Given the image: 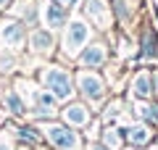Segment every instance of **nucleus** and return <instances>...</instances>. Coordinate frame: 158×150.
Listing matches in <instances>:
<instances>
[{"mask_svg":"<svg viewBox=\"0 0 158 150\" xmlns=\"http://www.w3.org/2000/svg\"><path fill=\"white\" fill-rule=\"evenodd\" d=\"M92 37V27L82 19H69L66 29H63V37H61V53L69 58H79V53L90 45Z\"/></svg>","mask_w":158,"mask_h":150,"instance_id":"1","label":"nucleus"},{"mask_svg":"<svg viewBox=\"0 0 158 150\" xmlns=\"http://www.w3.org/2000/svg\"><path fill=\"white\" fill-rule=\"evenodd\" d=\"M42 87L50 95H56V100H69L74 95V77L63 66H45L40 71Z\"/></svg>","mask_w":158,"mask_h":150,"instance_id":"2","label":"nucleus"},{"mask_svg":"<svg viewBox=\"0 0 158 150\" xmlns=\"http://www.w3.org/2000/svg\"><path fill=\"white\" fill-rule=\"evenodd\" d=\"M74 84H77V90L85 95L87 100H92V103H100V100L106 98V82H103V77L95 69H82V71L74 77Z\"/></svg>","mask_w":158,"mask_h":150,"instance_id":"3","label":"nucleus"},{"mask_svg":"<svg viewBox=\"0 0 158 150\" xmlns=\"http://www.w3.org/2000/svg\"><path fill=\"white\" fill-rule=\"evenodd\" d=\"M45 140L58 150H79L82 148V140L66 124H48L45 127Z\"/></svg>","mask_w":158,"mask_h":150,"instance_id":"4","label":"nucleus"},{"mask_svg":"<svg viewBox=\"0 0 158 150\" xmlns=\"http://www.w3.org/2000/svg\"><path fill=\"white\" fill-rule=\"evenodd\" d=\"M0 42L11 50H21L27 45V27L19 19H6L0 21Z\"/></svg>","mask_w":158,"mask_h":150,"instance_id":"5","label":"nucleus"},{"mask_svg":"<svg viewBox=\"0 0 158 150\" xmlns=\"http://www.w3.org/2000/svg\"><path fill=\"white\" fill-rule=\"evenodd\" d=\"M40 16H42L45 29H50V32H56V29H66V24H69V8L58 6V3H53V0H42Z\"/></svg>","mask_w":158,"mask_h":150,"instance_id":"6","label":"nucleus"},{"mask_svg":"<svg viewBox=\"0 0 158 150\" xmlns=\"http://www.w3.org/2000/svg\"><path fill=\"white\" fill-rule=\"evenodd\" d=\"M82 11H85L90 27H95V29L111 27V11H108L106 0H82Z\"/></svg>","mask_w":158,"mask_h":150,"instance_id":"7","label":"nucleus"},{"mask_svg":"<svg viewBox=\"0 0 158 150\" xmlns=\"http://www.w3.org/2000/svg\"><path fill=\"white\" fill-rule=\"evenodd\" d=\"M108 61V48L106 42H90L79 53V66L82 69H100Z\"/></svg>","mask_w":158,"mask_h":150,"instance_id":"8","label":"nucleus"},{"mask_svg":"<svg viewBox=\"0 0 158 150\" xmlns=\"http://www.w3.org/2000/svg\"><path fill=\"white\" fill-rule=\"evenodd\" d=\"M61 119L66 121V127H87L90 124V119H92V113H90V108L85 106V103H66L63 106V111H61Z\"/></svg>","mask_w":158,"mask_h":150,"instance_id":"9","label":"nucleus"},{"mask_svg":"<svg viewBox=\"0 0 158 150\" xmlns=\"http://www.w3.org/2000/svg\"><path fill=\"white\" fill-rule=\"evenodd\" d=\"M32 106H34V116L37 119H50L58 113V100L48 90H37L32 95Z\"/></svg>","mask_w":158,"mask_h":150,"instance_id":"10","label":"nucleus"},{"mask_svg":"<svg viewBox=\"0 0 158 150\" xmlns=\"http://www.w3.org/2000/svg\"><path fill=\"white\" fill-rule=\"evenodd\" d=\"M29 48H32V53H37V56H50L53 48H56V37H53L50 29H32V34H29Z\"/></svg>","mask_w":158,"mask_h":150,"instance_id":"11","label":"nucleus"},{"mask_svg":"<svg viewBox=\"0 0 158 150\" xmlns=\"http://www.w3.org/2000/svg\"><path fill=\"white\" fill-rule=\"evenodd\" d=\"M153 92H156V77H153V71H137V77L132 79V95L140 100H148L153 98Z\"/></svg>","mask_w":158,"mask_h":150,"instance_id":"12","label":"nucleus"},{"mask_svg":"<svg viewBox=\"0 0 158 150\" xmlns=\"http://www.w3.org/2000/svg\"><path fill=\"white\" fill-rule=\"evenodd\" d=\"M124 137L132 142V148H148L150 140H153V134H150V127H148V124H132Z\"/></svg>","mask_w":158,"mask_h":150,"instance_id":"13","label":"nucleus"},{"mask_svg":"<svg viewBox=\"0 0 158 150\" xmlns=\"http://www.w3.org/2000/svg\"><path fill=\"white\" fill-rule=\"evenodd\" d=\"M127 129H113V127H106V132H103V145L111 150H118L121 148V140H124Z\"/></svg>","mask_w":158,"mask_h":150,"instance_id":"14","label":"nucleus"},{"mask_svg":"<svg viewBox=\"0 0 158 150\" xmlns=\"http://www.w3.org/2000/svg\"><path fill=\"white\" fill-rule=\"evenodd\" d=\"M6 108L11 116H24L27 113V106H24V100L19 92H6Z\"/></svg>","mask_w":158,"mask_h":150,"instance_id":"15","label":"nucleus"},{"mask_svg":"<svg viewBox=\"0 0 158 150\" xmlns=\"http://www.w3.org/2000/svg\"><path fill=\"white\" fill-rule=\"evenodd\" d=\"M16 132H19V140H21V142H27V145H40V140H42V137H40V132H37L34 127H19Z\"/></svg>","mask_w":158,"mask_h":150,"instance_id":"16","label":"nucleus"},{"mask_svg":"<svg viewBox=\"0 0 158 150\" xmlns=\"http://www.w3.org/2000/svg\"><path fill=\"white\" fill-rule=\"evenodd\" d=\"M0 150H13V140H11V137H8V134H6V132L0 134Z\"/></svg>","mask_w":158,"mask_h":150,"instance_id":"17","label":"nucleus"},{"mask_svg":"<svg viewBox=\"0 0 158 150\" xmlns=\"http://www.w3.org/2000/svg\"><path fill=\"white\" fill-rule=\"evenodd\" d=\"M87 150H111V148H106L103 142H90V145H87Z\"/></svg>","mask_w":158,"mask_h":150,"instance_id":"18","label":"nucleus"},{"mask_svg":"<svg viewBox=\"0 0 158 150\" xmlns=\"http://www.w3.org/2000/svg\"><path fill=\"white\" fill-rule=\"evenodd\" d=\"M53 3H58V6H63V8H71L77 0H53Z\"/></svg>","mask_w":158,"mask_h":150,"instance_id":"19","label":"nucleus"},{"mask_svg":"<svg viewBox=\"0 0 158 150\" xmlns=\"http://www.w3.org/2000/svg\"><path fill=\"white\" fill-rule=\"evenodd\" d=\"M11 3L13 0H0V11H3V8H11Z\"/></svg>","mask_w":158,"mask_h":150,"instance_id":"20","label":"nucleus"},{"mask_svg":"<svg viewBox=\"0 0 158 150\" xmlns=\"http://www.w3.org/2000/svg\"><path fill=\"white\" fill-rule=\"evenodd\" d=\"M132 150H140V148H132Z\"/></svg>","mask_w":158,"mask_h":150,"instance_id":"21","label":"nucleus"},{"mask_svg":"<svg viewBox=\"0 0 158 150\" xmlns=\"http://www.w3.org/2000/svg\"><path fill=\"white\" fill-rule=\"evenodd\" d=\"M21 150H29V148H21Z\"/></svg>","mask_w":158,"mask_h":150,"instance_id":"22","label":"nucleus"}]
</instances>
